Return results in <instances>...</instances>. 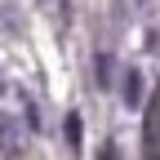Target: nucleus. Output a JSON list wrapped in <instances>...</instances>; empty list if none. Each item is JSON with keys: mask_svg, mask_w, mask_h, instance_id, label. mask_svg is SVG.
Wrapping results in <instances>:
<instances>
[{"mask_svg": "<svg viewBox=\"0 0 160 160\" xmlns=\"http://www.w3.org/2000/svg\"><path fill=\"white\" fill-rule=\"evenodd\" d=\"M18 147H22V138H18V125L9 116H0V151L5 156H18Z\"/></svg>", "mask_w": 160, "mask_h": 160, "instance_id": "f257e3e1", "label": "nucleus"}, {"mask_svg": "<svg viewBox=\"0 0 160 160\" xmlns=\"http://www.w3.org/2000/svg\"><path fill=\"white\" fill-rule=\"evenodd\" d=\"M125 102L129 107L142 102V76H138V71H125Z\"/></svg>", "mask_w": 160, "mask_h": 160, "instance_id": "f03ea898", "label": "nucleus"}, {"mask_svg": "<svg viewBox=\"0 0 160 160\" xmlns=\"http://www.w3.org/2000/svg\"><path fill=\"white\" fill-rule=\"evenodd\" d=\"M67 142L80 147V120H76V116H67Z\"/></svg>", "mask_w": 160, "mask_h": 160, "instance_id": "7ed1b4c3", "label": "nucleus"}, {"mask_svg": "<svg viewBox=\"0 0 160 160\" xmlns=\"http://www.w3.org/2000/svg\"><path fill=\"white\" fill-rule=\"evenodd\" d=\"M102 160H116V151H102Z\"/></svg>", "mask_w": 160, "mask_h": 160, "instance_id": "20e7f679", "label": "nucleus"}, {"mask_svg": "<svg viewBox=\"0 0 160 160\" xmlns=\"http://www.w3.org/2000/svg\"><path fill=\"white\" fill-rule=\"evenodd\" d=\"M0 89H5V85H0Z\"/></svg>", "mask_w": 160, "mask_h": 160, "instance_id": "39448f33", "label": "nucleus"}]
</instances>
